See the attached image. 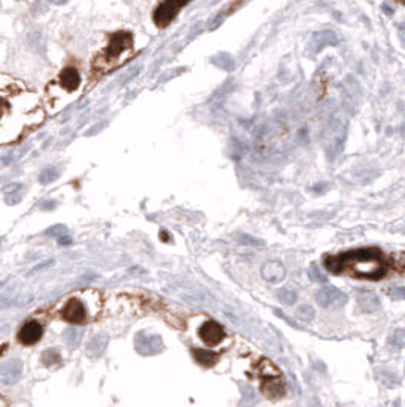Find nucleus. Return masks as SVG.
Here are the masks:
<instances>
[{
	"label": "nucleus",
	"instance_id": "1",
	"mask_svg": "<svg viewBox=\"0 0 405 407\" xmlns=\"http://www.w3.org/2000/svg\"><path fill=\"white\" fill-rule=\"evenodd\" d=\"M325 267L334 275L348 273L354 278L378 281L387 273V263L381 250L375 247H364L340 253L337 257H328Z\"/></svg>",
	"mask_w": 405,
	"mask_h": 407
},
{
	"label": "nucleus",
	"instance_id": "2",
	"mask_svg": "<svg viewBox=\"0 0 405 407\" xmlns=\"http://www.w3.org/2000/svg\"><path fill=\"white\" fill-rule=\"evenodd\" d=\"M133 46V38L130 34L127 32H119V34H114L110 40V44L107 46V49L102 52L101 58L96 60L95 63V67L105 72L111 67H114L119 60L122 58L124 54H127Z\"/></svg>",
	"mask_w": 405,
	"mask_h": 407
},
{
	"label": "nucleus",
	"instance_id": "3",
	"mask_svg": "<svg viewBox=\"0 0 405 407\" xmlns=\"http://www.w3.org/2000/svg\"><path fill=\"white\" fill-rule=\"evenodd\" d=\"M261 375H262V386L261 390L268 396V398H279L285 395V383L282 380V375L279 369L271 365L268 360H264L261 366Z\"/></svg>",
	"mask_w": 405,
	"mask_h": 407
},
{
	"label": "nucleus",
	"instance_id": "4",
	"mask_svg": "<svg viewBox=\"0 0 405 407\" xmlns=\"http://www.w3.org/2000/svg\"><path fill=\"white\" fill-rule=\"evenodd\" d=\"M61 317L63 320L75 325L86 323V320L89 319L87 307L79 297H70L61 310Z\"/></svg>",
	"mask_w": 405,
	"mask_h": 407
},
{
	"label": "nucleus",
	"instance_id": "5",
	"mask_svg": "<svg viewBox=\"0 0 405 407\" xmlns=\"http://www.w3.org/2000/svg\"><path fill=\"white\" fill-rule=\"evenodd\" d=\"M189 2V0H165L155 13H154V22L157 26H168V23L177 16V13Z\"/></svg>",
	"mask_w": 405,
	"mask_h": 407
},
{
	"label": "nucleus",
	"instance_id": "6",
	"mask_svg": "<svg viewBox=\"0 0 405 407\" xmlns=\"http://www.w3.org/2000/svg\"><path fill=\"white\" fill-rule=\"evenodd\" d=\"M348 302V296L335 287H323L317 293V303L326 310H335Z\"/></svg>",
	"mask_w": 405,
	"mask_h": 407
},
{
	"label": "nucleus",
	"instance_id": "7",
	"mask_svg": "<svg viewBox=\"0 0 405 407\" xmlns=\"http://www.w3.org/2000/svg\"><path fill=\"white\" fill-rule=\"evenodd\" d=\"M200 337L201 340L209 345V346H215L218 343L222 342L224 339V330L222 327L215 322V320H207L201 325V328H200Z\"/></svg>",
	"mask_w": 405,
	"mask_h": 407
},
{
	"label": "nucleus",
	"instance_id": "8",
	"mask_svg": "<svg viewBox=\"0 0 405 407\" xmlns=\"http://www.w3.org/2000/svg\"><path fill=\"white\" fill-rule=\"evenodd\" d=\"M41 336H43V328L37 320H31L25 323L22 330L19 331V340L26 346L37 343L41 339Z\"/></svg>",
	"mask_w": 405,
	"mask_h": 407
},
{
	"label": "nucleus",
	"instance_id": "9",
	"mask_svg": "<svg viewBox=\"0 0 405 407\" xmlns=\"http://www.w3.org/2000/svg\"><path fill=\"white\" fill-rule=\"evenodd\" d=\"M23 365L19 359H13L0 368V381L5 384H14L20 380Z\"/></svg>",
	"mask_w": 405,
	"mask_h": 407
},
{
	"label": "nucleus",
	"instance_id": "10",
	"mask_svg": "<svg viewBox=\"0 0 405 407\" xmlns=\"http://www.w3.org/2000/svg\"><path fill=\"white\" fill-rule=\"evenodd\" d=\"M261 273H262L264 279L268 282H280L285 278L286 270L280 261H267L262 266Z\"/></svg>",
	"mask_w": 405,
	"mask_h": 407
},
{
	"label": "nucleus",
	"instance_id": "11",
	"mask_svg": "<svg viewBox=\"0 0 405 407\" xmlns=\"http://www.w3.org/2000/svg\"><path fill=\"white\" fill-rule=\"evenodd\" d=\"M60 83L67 92H75L81 84V76L75 67H66L60 75Z\"/></svg>",
	"mask_w": 405,
	"mask_h": 407
},
{
	"label": "nucleus",
	"instance_id": "12",
	"mask_svg": "<svg viewBox=\"0 0 405 407\" xmlns=\"http://www.w3.org/2000/svg\"><path fill=\"white\" fill-rule=\"evenodd\" d=\"M194 357L197 359V362L206 368H210L216 363L218 360V355L212 351H207V349H195L194 351Z\"/></svg>",
	"mask_w": 405,
	"mask_h": 407
},
{
	"label": "nucleus",
	"instance_id": "13",
	"mask_svg": "<svg viewBox=\"0 0 405 407\" xmlns=\"http://www.w3.org/2000/svg\"><path fill=\"white\" fill-rule=\"evenodd\" d=\"M314 314H315L314 310H312L311 307H308V305L300 307V308L297 310V313H296L297 319L302 320V322H309V320H312V319H314Z\"/></svg>",
	"mask_w": 405,
	"mask_h": 407
},
{
	"label": "nucleus",
	"instance_id": "14",
	"mask_svg": "<svg viewBox=\"0 0 405 407\" xmlns=\"http://www.w3.org/2000/svg\"><path fill=\"white\" fill-rule=\"evenodd\" d=\"M277 297H279V300H280V302H283V303H286V305H291V303H294V302H296L297 294H296L293 290L285 288V290H280V291L277 293Z\"/></svg>",
	"mask_w": 405,
	"mask_h": 407
},
{
	"label": "nucleus",
	"instance_id": "15",
	"mask_svg": "<svg viewBox=\"0 0 405 407\" xmlns=\"http://www.w3.org/2000/svg\"><path fill=\"white\" fill-rule=\"evenodd\" d=\"M43 363L46 365V366H52V365H55V363H58L60 362V354L55 351V349H49V351H46L44 354H43Z\"/></svg>",
	"mask_w": 405,
	"mask_h": 407
},
{
	"label": "nucleus",
	"instance_id": "16",
	"mask_svg": "<svg viewBox=\"0 0 405 407\" xmlns=\"http://www.w3.org/2000/svg\"><path fill=\"white\" fill-rule=\"evenodd\" d=\"M56 177H58V171H56V170H53V168H47V170H44V171L40 174L38 180H40L41 183L47 185V183L53 182Z\"/></svg>",
	"mask_w": 405,
	"mask_h": 407
},
{
	"label": "nucleus",
	"instance_id": "17",
	"mask_svg": "<svg viewBox=\"0 0 405 407\" xmlns=\"http://www.w3.org/2000/svg\"><path fill=\"white\" fill-rule=\"evenodd\" d=\"M7 109H8V106H7V103H5L4 99H0V118H2V116L5 115V112H7Z\"/></svg>",
	"mask_w": 405,
	"mask_h": 407
},
{
	"label": "nucleus",
	"instance_id": "18",
	"mask_svg": "<svg viewBox=\"0 0 405 407\" xmlns=\"http://www.w3.org/2000/svg\"><path fill=\"white\" fill-rule=\"evenodd\" d=\"M49 2L53 4V5H63V4L69 2V0H49Z\"/></svg>",
	"mask_w": 405,
	"mask_h": 407
}]
</instances>
